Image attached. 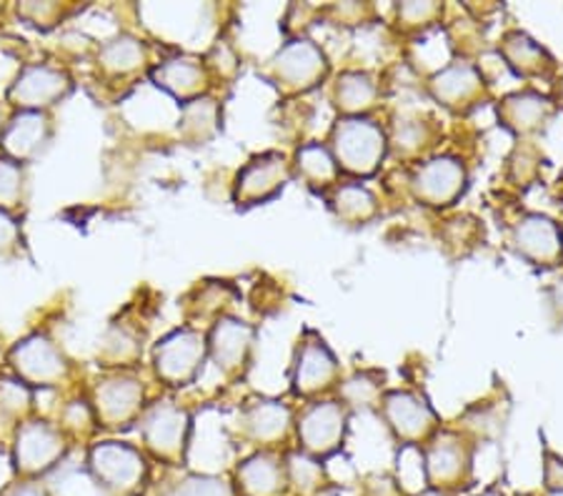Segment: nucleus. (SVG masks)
Segmentation results:
<instances>
[{
  "instance_id": "nucleus-46",
  "label": "nucleus",
  "mask_w": 563,
  "mask_h": 496,
  "mask_svg": "<svg viewBox=\"0 0 563 496\" xmlns=\"http://www.w3.org/2000/svg\"><path fill=\"white\" fill-rule=\"evenodd\" d=\"M561 236H563V229H561Z\"/></svg>"
},
{
  "instance_id": "nucleus-15",
  "label": "nucleus",
  "mask_w": 563,
  "mask_h": 496,
  "mask_svg": "<svg viewBox=\"0 0 563 496\" xmlns=\"http://www.w3.org/2000/svg\"><path fill=\"white\" fill-rule=\"evenodd\" d=\"M66 454V437L58 427L48 421L31 419L18 427L13 444L15 469L25 476H38L58 464V459Z\"/></svg>"
},
{
  "instance_id": "nucleus-6",
  "label": "nucleus",
  "mask_w": 563,
  "mask_h": 496,
  "mask_svg": "<svg viewBox=\"0 0 563 496\" xmlns=\"http://www.w3.org/2000/svg\"><path fill=\"white\" fill-rule=\"evenodd\" d=\"M141 429V439L145 449L153 456L166 464H184L190 429H194V419L190 414L174 401H156L148 404L135 421Z\"/></svg>"
},
{
  "instance_id": "nucleus-23",
  "label": "nucleus",
  "mask_w": 563,
  "mask_h": 496,
  "mask_svg": "<svg viewBox=\"0 0 563 496\" xmlns=\"http://www.w3.org/2000/svg\"><path fill=\"white\" fill-rule=\"evenodd\" d=\"M556 103L549 96L539 93V90L526 88L508 93L504 101H498V123L516 135H531L541 131L553 115Z\"/></svg>"
},
{
  "instance_id": "nucleus-33",
  "label": "nucleus",
  "mask_w": 563,
  "mask_h": 496,
  "mask_svg": "<svg viewBox=\"0 0 563 496\" xmlns=\"http://www.w3.org/2000/svg\"><path fill=\"white\" fill-rule=\"evenodd\" d=\"M141 356V341L129 329L113 327L103 341V359L111 361L108 366H133Z\"/></svg>"
},
{
  "instance_id": "nucleus-43",
  "label": "nucleus",
  "mask_w": 563,
  "mask_h": 496,
  "mask_svg": "<svg viewBox=\"0 0 563 496\" xmlns=\"http://www.w3.org/2000/svg\"><path fill=\"white\" fill-rule=\"evenodd\" d=\"M416 496H453V494H446V492H435V489H423Z\"/></svg>"
},
{
  "instance_id": "nucleus-17",
  "label": "nucleus",
  "mask_w": 563,
  "mask_h": 496,
  "mask_svg": "<svg viewBox=\"0 0 563 496\" xmlns=\"http://www.w3.org/2000/svg\"><path fill=\"white\" fill-rule=\"evenodd\" d=\"M511 246L531 266H559L563 258L561 225L543 213H523L511 229Z\"/></svg>"
},
{
  "instance_id": "nucleus-42",
  "label": "nucleus",
  "mask_w": 563,
  "mask_h": 496,
  "mask_svg": "<svg viewBox=\"0 0 563 496\" xmlns=\"http://www.w3.org/2000/svg\"><path fill=\"white\" fill-rule=\"evenodd\" d=\"M556 106L563 108V76L559 78V86H556Z\"/></svg>"
},
{
  "instance_id": "nucleus-39",
  "label": "nucleus",
  "mask_w": 563,
  "mask_h": 496,
  "mask_svg": "<svg viewBox=\"0 0 563 496\" xmlns=\"http://www.w3.org/2000/svg\"><path fill=\"white\" fill-rule=\"evenodd\" d=\"M547 486L551 492H563V462L547 454Z\"/></svg>"
},
{
  "instance_id": "nucleus-12",
  "label": "nucleus",
  "mask_w": 563,
  "mask_h": 496,
  "mask_svg": "<svg viewBox=\"0 0 563 496\" xmlns=\"http://www.w3.org/2000/svg\"><path fill=\"white\" fill-rule=\"evenodd\" d=\"M294 176L288 158L280 151H266L253 156L246 166L239 170L233 180V201L239 209H251L274 201L284 191Z\"/></svg>"
},
{
  "instance_id": "nucleus-22",
  "label": "nucleus",
  "mask_w": 563,
  "mask_h": 496,
  "mask_svg": "<svg viewBox=\"0 0 563 496\" xmlns=\"http://www.w3.org/2000/svg\"><path fill=\"white\" fill-rule=\"evenodd\" d=\"M290 427H294V411H290L288 404L278 399L249 401L239 417L241 437H246L263 449H271L278 441H284Z\"/></svg>"
},
{
  "instance_id": "nucleus-44",
  "label": "nucleus",
  "mask_w": 563,
  "mask_h": 496,
  "mask_svg": "<svg viewBox=\"0 0 563 496\" xmlns=\"http://www.w3.org/2000/svg\"><path fill=\"white\" fill-rule=\"evenodd\" d=\"M478 496H506V494H501V492H496V489H488V492H484V494H478Z\"/></svg>"
},
{
  "instance_id": "nucleus-35",
  "label": "nucleus",
  "mask_w": 563,
  "mask_h": 496,
  "mask_svg": "<svg viewBox=\"0 0 563 496\" xmlns=\"http://www.w3.org/2000/svg\"><path fill=\"white\" fill-rule=\"evenodd\" d=\"M398 23H404L406 29H423V25H431L435 18L441 15L439 3H401L396 8Z\"/></svg>"
},
{
  "instance_id": "nucleus-25",
  "label": "nucleus",
  "mask_w": 563,
  "mask_h": 496,
  "mask_svg": "<svg viewBox=\"0 0 563 496\" xmlns=\"http://www.w3.org/2000/svg\"><path fill=\"white\" fill-rule=\"evenodd\" d=\"M380 88L376 78L366 70H343L335 78L333 86V103L339 111L353 119V115H368L378 106Z\"/></svg>"
},
{
  "instance_id": "nucleus-7",
  "label": "nucleus",
  "mask_w": 563,
  "mask_h": 496,
  "mask_svg": "<svg viewBox=\"0 0 563 496\" xmlns=\"http://www.w3.org/2000/svg\"><path fill=\"white\" fill-rule=\"evenodd\" d=\"M208 359L206 333L194 327H180L163 337L153 349V368L170 389L194 384Z\"/></svg>"
},
{
  "instance_id": "nucleus-20",
  "label": "nucleus",
  "mask_w": 563,
  "mask_h": 496,
  "mask_svg": "<svg viewBox=\"0 0 563 496\" xmlns=\"http://www.w3.org/2000/svg\"><path fill=\"white\" fill-rule=\"evenodd\" d=\"M53 135V125L48 113L43 111H18L5 121L0 133V148L3 156L15 164H29L38 153L48 146Z\"/></svg>"
},
{
  "instance_id": "nucleus-41",
  "label": "nucleus",
  "mask_w": 563,
  "mask_h": 496,
  "mask_svg": "<svg viewBox=\"0 0 563 496\" xmlns=\"http://www.w3.org/2000/svg\"><path fill=\"white\" fill-rule=\"evenodd\" d=\"M5 496H45V492L41 489V486H33V484H23L18 486V489L8 492Z\"/></svg>"
},
{
  "instance_id": "nucleus-28",
  "label": "nucleus",
  "mask_w": 563,
  "mask_h": 496,
  "mask_svg": "<svg viewBox=\"0 0 563 496\" xmlns=\"http://www.w3.org/2000/svg\"><path fill=\"white\" fill-rule=\"evenodd\" d=\"M145 63H148V51H145V45L139 38H133L129 33L106 41L101 45V51H98V66H101L108 76L115 78L139 74Z\"/></svg>"
},
{
  "instance_id": "nucleus-8",
  "label": "nucleus",
  "mask_w": 563,
  "mask_h": 496,
  "mask_svg": "<svg viewBox=\"0 0 563 496\" xmlns=\"http://www.w3.org/2000/svg\"><path fill=\"white\" fill-rule=\"evenodd\" d=\"M380 417L401 447H421L441 431V419L426 396L411 389L384 392L378 404Z\"/></svg>"
},
{
  "instance_id": "nucleus-32",
  "label": "nucleus",
  "mask_w": 563,
  "mask_h": 496,
  "mask_svg": "<svg viewBox=\"0 0 563 496\" xmlns=\"http://www.w3.org/2000/svg\"><path fill=\"white\" fill-rule=\"evenodd\" d=\"M286 466H288L290 486H296L298 492L311 494V492H318L323 486V466H321V462H316V459L301 454V451H296V454H288Z\"/></svg>"
},
{
  "instance_id": "nucleus-34",
  "label": "nucleus",
  "mask_w": 563,
  "mask_h": 496,
  "mask_svg": "<svg viewBox=\"0 0 563 496\" xmlns=\"http://www.w3.org/2000/svg\"><path fill=\"white\" fill-rule=\"evenodd\" d=\"M23 166L0 156V211H15L23 201Z\"/></svg>"
},
{
  "instance_id": "nucleus-11",
  "label": "nucleus",
  "mask_w": 563,
  "mask_h": 496,
  "mask_svg": "<svg viewBox=\"0 0 563 496\" xmlns=\"http://www.w3.org/2000/svg\"><path fill=\"white\" fill-rule=\"evenodd\" d=\"M468 188V170L463 161L441 153L433 156L413 170L411 176V194L416 201H421L429 209H449L466 194Z\"/></svg>"
},
{
  "instance_id": "nucleus-4",
  "label": "nucleus",
  "mask_w": 563,
  "mask_h": 496,
  "mask_svg": "<svg viewBox=\"0 0 563 496\" xmlns=\"http://www.w3.org/2000/svg\"><path fill=\"white\" fill-rule=\"evenodd\" d=\"M426 489L456 494L468 486L474 472V449L453 431H439L419 451Z\"/></svg>"
},
{
  "instance_id": "nucleus-31",
  "label": "nucleus",
  "mask_w": 563,
  "mask_h": 496,
  "mask_svg": "<svg viewBox=\"0 0 563 496\" xmlns=\"http://www.w3.org/2000/svg\"><path fill=\"white\" fill-rule=\"evenodd\" d=\"M33 409V392L18 376H0V421L18 423L25 421Z\"/></svg>"
},
{
  "instance_id": "nucleus-13",
  "label": "nucleus",
  "mask_w": 563,
  "mask_h": 496,
  "mask_svg": "<svg viewBox=\"0 0 563 496\" xmlns=\"http://www.w3.org/2000/svg\"><path fill=\"white\" fill-rule=\"evenodd\" d=\"M208 359L218 366V372L225 376H243L251 364L253 344H256V329L239 316L221 313L213 321L211 331L206 333Z\"/></svg>"
},
{
  "instance_id": "nucleus-3",
  "label": "nucleus",
  "mask_w": 563,
  "mask_h": 496,
  "mask_svg": "<svg viewBox=\"0 0 563 496\" xmlns=\"http://www.w3.org/2000/svg\"><path fill=\"white\" fill-rule=\"evenodd\" d=\"M329 70L331 63L321 45L306 38V35H296V38L280 45L276 56L268 60L266 76L274 80L278 90H284L286 96H296L306 93V90H313L318 84H323Z\"/></svg>"
},
{
  "instance_id": "nucleus-18",
  "label": "nucleus",
  "mask_w": 563,
  "mask_h": 496,
  "mask_svg": "<svg viewBox=\"0 0 563 496\" xmlns=\"http://www.w3.org/2000/svg\"><path fill=\"white\" fill-rule=\"evenodd\" d=\"M486 80L468 60H453L429 78V93L449 111H466L484 98Z\"/></svg>"
},
{
  "instance_id": "nucleus-37",
  "label": "nucleus",
  "mask_w": 563,
  "mask_h": 496,
  "mask_svg": "<svg viewBox=\"0 0 563 496\" xmlns=\"http://www.w3.org/2000/svg\"><path fill=\"white\" fill-rule=\"evenodd\" d=\"M18 13H21V18H25V21L48 29L58 15H63V8L58 3H25V5H18Z\"/></svg>"
},
{
  "instance_id": "nucleus-19",
  "label": "nucleus",
  "mask_w": 563,
  "mask_h": 496,
  "mask_svg": "<svg viewBox=\"0 0 563 496\" xmlns=\"http://www.w3.org/2000/svg\"><path fill=\"white\" fill-rule=\"evenodd\" d=\"M208 78L211 76H208V66L203 58L190 56V53H178V56L163 58L151 68L153 84L184 106L206 96Z\"/></svg>"
},
{
  "instance_id": "nucleus-38",
  "label": "nucleus",
  "mask_w": 563,
  "mask_h": 496,
  "mask_svg": "<svg viewBox=\"0 0 563 496\" xmlns=\"http://www.w3.org/2000/svg\"><path fill=\"white\" fill-rule=\"evenodd\" d=\"M21 246V225L8 211H0V256L13 254Z\"/></svg>"
},
{
  "instance_id": "nucleus-45",
  "label": "nucleus",
  "mask_w": 563,
  "mask_h": 496,
  "mask_svg": "<svg viewBox=\"0 0 563 496\" xmlns=\"http://www.w3.org/2000/svg\"><path fill=\"white\" fill-rule=\"evenodd\" d=\"M3 125H5V121H3V113H0V133H3Z\"/></svg>"
},
{
  "instance_id": "nucleus-30",
  "label": "nucleus",
  "mask_w": 563,
  "mask_h": 496,
  "mask_svg": "<svg viewBox=\"0 0 563 496\" xmlns=\"http://www.w3.org/2000/svg\"><path fill=\"white\" fill-rule=\"evenodd\" d=\"M384 396V376L376 372H356L339 384V401L346 409H374Z\"/></svg>"
},
{
  "instance_id": "nucleus-26",
  "label": "nucleus",
  "mask_w": 563,
  "mask_h": 496,
  "mask_svg": "<svg viewBox=\"0 0 563 496\" xmlns=\"http://www.w3.org/2000/svg\"><path fill=\"white\" fill-rule=\"evenodd\" d=\"M290 168L316 194H329L339 186L341 170L335 166L329 146H323V143H306L298 148Z\"/></svg>"
},
{
  "instance_id": "nucleus-14",
  "label": "nucleus",
  "mask_w": 563,
  "mask_h": 496,
  "mask_svg": "<svg viewBox=\"0 0 563 496\" xmlns=\"http://www.w3.org/2000/svg\"><path fill=\"white\" fill-rule=\"evenodd\" d=\"M8 359H11L15 376L29 386H58L66 382L70 372L66 356L43 333L18 341Z\"/></svg>"
},
{
  "instance_id": "nucleus-1",
  "label": "nucleus",
  "mask_w": 563,
  "mask_h": 496,
  "mask_svg": "<svg viewBox=\"0 0 563 496\" xmlns=\"http://www.w3.org/2000/svg\"><path fill=\"white\" fill-rule=\"evenodd\" d=\"M329 151L341 174L353 178H371L384 166L388 153V135L368 115H341L329 135Z\"/></svg>"
},
{
  "instance_id": "nucleus-27",
  "label": "nucleus",
  "mask_w": 563,
  "mask_h": 496,
  "mask_svg": "<svg viewBox=\"0 0 563 496\" xmlns=\"http://www.w3.org/2000/svg\"><path fill=\"white\" fill-rule=\"evenodd\" d=\"M335 219L349 225H363L378 216V198L363 184H339L329 196Z\"/></svg>"
},
{
  "instance_id": "nucleus-29",
  "label": "nucleus",
  "mask_w": 563,
  "mask_h": 496,
  "mask_svg": "<svg viewBox=\"0 0 563 496\" xmlns=\"http://www.w3.org/2000/svg\"><path fill=\"white\" fill-rule=\"evenodd\" d=\"M221 129V106L213 98H196L184 106L178 121V133L190 143H203Z\"/></svg>"
},
{
  "instance_id": "nucleus-10",
  "label": "nucleus",
  "mask_w": 563,
  "mask_h": 496,
  "mask_svg": "<svg viewBox=\"0 0 563 496\" xmlns=\"http://www.w3.org/2000/svg\"><path fill=\"white\" fill-rule=\"evenodd\" d=\"M90 409L101 427L118 429L141 419L145 409V386L131 372H115L98 378Z\"/></svg>"
},
{
  "instance_id": "nucleus-5",
  "label": "nucleus",
  "mask_w": 563,
  "mask_h": 496,
  "mask_svg": "<svg viewBox=\"0 0 563 496\" xmlns=\"http://www.w3.org/2000/svg\"><path fill=\"white\" fill-rule=\"evenodd\" d=\"M341 384V364L325 339L313 329H306L298 339L294 366H290V394L298 399L316 401L318 396L333 392Z\"/></svg>"
},
{
  "instance_id": "nucleus-36",
  "label": "nucleus",
  "mask_w": 563,
  "mask_h": 496,
  "mask_svg": "<svg viewBox=\"0 0 563 496\" xmlns=\"http://www.w3.org/2000/svg\"><path fill=\"white\" fill-rule=\"evenodd\" d=\"M176 496H233V489L216 476H194V480L180 484Z\"/></svg>"
},
{
  "instance_id": "nucleus-24",
  "label": "nucleus",
  "mask_w": 563,
  "mask_h": 496,
  "mask_svg": "<svg viewBox=\"0 0 563 496\" xmlns=\"http://www.w3.org/2000/svg\"><path fill=\"white\" fill-rule=\"evenodd\" d=\"M498 53L519 78H543L553 70L551 53L523 31H508L498 43Z\"/></svg>"
},
{
  "instance_id": "nucleus-9",
  "label": "nucleus",
  "mask_w": 563,
  "mask_h": 496,
  "mask_svg": "<svg viewBox=\"0 0 563 496\" xmlns=\"http://www.w3.org/2000/svg\"><path fill=\"white\" fill-rule=\"evenodd\" d=\"M88 469L103 489L121 496L139 494L148 480V464H145L141 449L125 444V441L96 444L88 454Z\"/></svg>"
},
{
  "instance_id": "nucleus-16",
  "label": "nucleus",
  "mask_w": 563,
  "mask_h": 496,
  "mask_svg": "<svg viewBox=\"0 0 563 496\" xmlns=\"http://www.w3.org/2000/svg\"><path fill=\"white\" fill-rule=\"evenodd\" d=\"M73 80L63 68L56 66H25L8 88V101L21 111H43L60 103L70 93Z\"/></svg>"
},
{
  "instance_id": "nucleus-21",
  "label": "nucleus",
  "mask_w": 563,
  "mask_h": 496,
  "mask_svg": "<svg viewBox=\"0 0 563 496\" xmlns=\"http://www.w3.org/2000/svg\"><path fill=\"white\" fill-rule=\"evenodd\" d=\"M235 489L241 496H286L290 489L286 459L271 449L243 459L235 469Z\"/></svg>"
},
{
  "instance_id": "nucleus-40",
  "label": "nucleus",
  "mask_w": 563,
  "mask_h": 496,
  "mask_svg": "<svg viewBox=\"0 0 563 496\" xmlns=\"http://www.w3.org/2000/svg\"><path fill=\"white\" fill-rule=\"evenodd\" d=\"M547 301L551 313L556 316L559 321H563V276L556 278L549 288H547Z\"/></svg>"
},
{
  "instance_id": "nucleus-2",
  "label": "nucleus",
  "mask_w": 563,
  "mask_h": 496,
  "mask_svg": "<svg viewBox=\"0 0 563 496\" xmlns=\"http://www.w3.org/2000/svg\"><path fill=\"white\" fill-rule=\"evenodd\" d=\"M298 451L316 462L339 454L349 434V409L339 399L308 401L294 419Z\"/></svg>"
}]
</instances>
